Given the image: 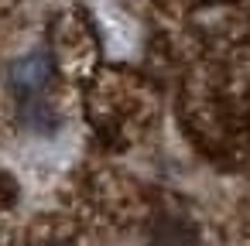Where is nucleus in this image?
Here are the masks:
<instances>
[{
  "label": "nucleus",
  "mask_w": 250,
  "mask_h": 246,
  "mask_svg": "<svg viewBox=\"0 0 250 246\" xmlns=\"http://www.w3.org/2000/svg\"><path fill=\"white\" fill-rule=\"evenodd\" d=\"M48 76H52L48 55H24V58L11 62V69H7V79L18 93H38L48 82Z\"/></svg>",
  "instance_id": "nucleus-1"
},
{
  "label": "nucleus",
  "mask_w": 250,
  "mask_h": 246,
  "mask_svg": "<svg viewBox=\"0 0 250 246\" xmlns=\"http://www.w3.org/2000/svg\"><path fill=\"white\" fill-rule=\"evenodd\" d=\"M192 239H195V232H192L188 222L168 219V222H161V226L154 229V243H151V246H192Z\"/></svg>",
  "instance_id": "nucleus-2"
},
{
  "label": "nucleus",
  "mask_w": 250,
  "mask_h": 246,
  "mask_svg": "<svg viewBox=\"0 0 250 246\" xmlns=\"http://www.w3.org/2000/svg\"><path fill=\"white\" fill-rule=\"evenodd\" d=\"M24 127H31V130H38V133H52V130L59 127V116H55V110H52L48 103H31V106L24 110Z\"/></svg>",
  "instance_id": "nucleus-3"
},
{
  "label": "nucleus",
  "mask_w": 250,
  "mask_h": 246,
  "mask_svg": "<svg viewBox=\"0 0 250 246\" xmlns=\"http://www.w3.org/2000/svg\"><path fill=\"white\" fill-rule=\"evenodd\" d=\"M59 246H62V243H59Z\"/></svg>",
  "instance_id": "nucleus-4"
}]
</instances>
